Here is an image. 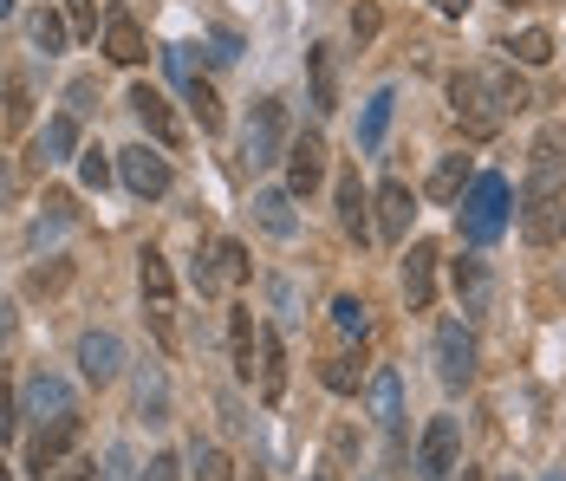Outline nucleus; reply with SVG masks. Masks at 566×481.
<instances>
[{"label": "nucleus", "instance_id": "obj_1", "mask_svg": "<svg viewBox=\"0 0 566 481\" xmlns=\"http://www.w3.org/2000/svg\"><path fill=\"white\" fill-rule=\"evenodd\" d=\"M521 105H527V92H521V79L509 65H475V72H455L450 79V111L469 137H495L509 124V111H521Z\"/></svg>", "mask_w": 566, "mask_h": 481}, {"label": "nucleus", "instance_id": "obj_2", "mask_svg": "<svg viewBox=\"0 0 566 481\" xmlns=\"http://www.w3.org/2000/svg\"><path fill=\"white\" fill-rule=\"evenodd\" d=\"M521 234L534 241V248H554L566 241V169H547V163H534L527 169V182H521Z\"/></svg>", "mask_w": 566, "mask_h": 481}, {"label": "nucleus", "instance_id": "obj_3", "mask_svg": "<svg viewBox=\"0 0 566 481\" xmlns=\"http://www.w3.org/2000/svg\"><path fill=\"white\" fill-rule=\"evenodd\" d=\"M509 209H514L509 176H475V182L462 189V209H455V221H462V241H469V248H489V241H502Z\"/></svg>", "mask_w": 566, "mask_h": 481}, {"label": "nucleus", "instance_id": "obj_4", "mask_svg": "<svg viewBox=\"0 0 566 481\" xmlns=\"http://www.w3.org/2000/svg\"><path fill=\"white\" fill-rule=\"evenodd\" d=\"M281 150H286V105L281 98H254L248 124H241V163L268 169V163H281Z\"/></svg>", "mask_w": 566, "mask_h": 481}, {"label": "nucleus", "instance_id": "obj_5", "mask_svg": "<svg viewBox=\"0 0 566 481\" xmlns=\"http://www.w3.org/2000/svg\"><path fill=\"white\" fill-rule=\"evenodd\" d=\"M137 280H144V306H150V325H157V345L176 352V273H170V261L157 248H144Z\"/></svg>", "mask_w": 566, "mask_h": 481}, {"label": "nucleus", "instance_id": "obj_6", "mask_svg": "<svg viewBox=\"0 0 566 481\" xmlns=\"http://www.w3.org/2000/svg\"><path fill=\"white\" fill-rule=\"evenodd\" d=\"M455 456H462V424L455 417H430L423 442H417V481H450Z\"/></svg>", "mask_w": 566, "mask_h": 481}, {"label": "nucleus", "instance_id": "obj_7", "mask_svg": "<svg viewBox=\"0 0 566 481\" xmlns=\"http://www.w3.org/2000/svg\"><path fill=\"white\" fill-rule=\"evenodd\" d=\"M437 377H443L450 390L475 384V332H469L462 320L437 325Z\"/></svg>", "mask_w": 566, "mask_h": 481}, {"label": "nucleus", "instance_id": "obj_8", "mask_svg": "<svg viewBox=\"0 0 566 481\" xmlns=\"http://www.w3.org/2000/svg\"><path fill=\"white\" fill-rule=\"evenodd\" d=\"M117 176H124V189H130V196H144V202H157V196L170 189V163L157 157L150 144L117 150Z\"/></svg>", "mask_w": 566, "mask_h": 481}, {"label": "nucleus", "instance_id": "obj_9", "mask_svg": "<svg viewBox=\"0 0 566 481\" xmlns=\"http://www.w3.org/2000/svg\"><path fill=\"white\" fill-rule=\"evenodd\" d=\"M241 280H248V248H241V241H216V248L196 261V293H209V300L228 293V286H241Z\"/></svg>", "mask_w": 566, "mask_h": 481}, {"label": "nucleus", "instance_id": "obj_10", "mask_svg": "<svg viewBox=\"0 0 566 481\" xmlns=\"http://www.w3.org/2000/svg\"><path fill=\"white\" fill-rule=\"evenodd\" d=\"M319 182H326V137L306 130V137L286 150V189H293V196H313Z\"/></svg>", "mask_w": 566, "mask_h": 481}, {"label": "nucleus", "instance_id": "obj_11", "mask_svg": "<svg viewBox=\"0 0 566 481\" xmlns=\"http://www.w3.org/2000/svg\"><path fill=\"white\" fill-rule=\"evenodd\" d=\"M130 111H137V124L164 144V150H176L182 144V124H176V111H170V98L164 92H150V85H130Z\"/></svg>", "mask_w": 566, "mask_h": 481}, {"label": "nucleus", "instance_id": "obj_12", "mask_svg": "<svg viewBox=\"0 0 566 481\" xmlns=\"http://www.w3.org/2000/svg\"><path fill=\"white\" fill-rule=\"evenodd\" d=\"M78 410H72V417H59V424H40V436H33V475L46 481L59 469V462H65V456H72V442H78Z\"/></svg>", "mask_w": 566, "mask_h": 481}, {"label": "nucleus", "instance_id": "obj_13", "mask_svg": "<svg viewBox=\"0 0 566 481\" xmlns=\"http://www.w3.org/2000/svg\"><path fill=\"white\" fill-rule=\"evenodd\" d=\"M403 300H410V313H423L437 300V248L430 241H410V254H403Z\"/></svg>", "mask_w": 566, "mask_h": 481}, {"label": "nucleus", "instance_id": "obj_14", "mask_svg": "<svg viewBox=\"0 0 566 481\" xmlns=\"http://www.w3.org/2000/svg\"><path fill=\"white\" fill-rule=\"evenodd\" d=\"M78 372L92 377V384H112L124 372V345H117V332H85L78 338Z\"/></svg>", "mask_w": 566, "mask_h": 481}, {"label": "nucleus", "instance_id": "obj_15", "mask_svg": "<svg viewBox=\"0 0 566 481\" xmlns=\"http://www.w3.org/2000/svg\"><path fill=\"white\" fill-rule=\"evenodd\" d=\"M78 404H72V384L53 372H40L27 384V417H40V424H59V417H72Z\"/></svg>", "mask_w": 566, "mask_h": 481}, {"label": "nucleus", "instance_id": "obj_16", "mask_svg": "<svg viewBox=\"0 0 566 481\" xmlns=\"http://www.w3.org/2000/svg\"><path fill=\"white\" fill-rule=\"evenodd\" d=\"M306 79H313V111H339V53L326 40L306 46Z\"/></svg>", "mask_w": 566, "mask_h": 481}, {"label": "nucleus", "instance_id": "obj_17", "mask_svg": "<svg viewBox=\"0 0 566 481\" xmlns=\"http://www.w3.org/2000/svg\"><path fill=\"white\" fill-rule=\"evenodd\" d=\"M371 424L397 442V424H403V377H397L391 365H385V372H371Z\"/></svg>", "mask_w": 566, "mask_h": 481}, {"label": "nucleus", "instance_id": "obj_18", "mask_svg": "<svg viewBox=\"0 0 566 481\" xmlns=\"http://www.w3.org/2000/svg\"><path fill=\"white\" fill-rule=\"evenodd\" d=\"M78 157V117L65 111V117H46V130L33 137V169H46V163H65Z\"/></svg>", "mask_w": 566, "mask_h": 481}, {"label": "nucleus", "instance_id": "obj_19", "mask_svg": "<svg viewBox=\"0 0 566 481\" xmlns=\"http://www.w3.org/2000/svg\"><path fill=\"white\" fill-rule=\"evenodd\" d=\"M254 221L274 234V241H293L300 234V215H293V189H261L254 196Z\"/></svg>", "mask_w": 566, "mask_h": 481}, {"label": "nucleus", "instance_id": "obj_20", "mask_svg": "<svg viewBox=\"0 0 566 481\" xmlns=\"http://www.w3.org/2000/svg\"><path fill=\"white\" fill-rule=\"evenodd\" d=\"M410 215H417V196H410L403 182H385V189H378V234H385V241H403V234H410Z\"/></svg>", "mask_w": 566, "mask_h": 481}, {"label": "nucleus", "instance_id": "obj_21", "mask_svg": "<svg viewBox=\"0 0 566 481\" xmlns=\"http://www.w3.org/2000/svg\"><path fill=\"white\" fill-rule=\"evenodd\" d=\"M105 59H112V65H137V59H144V27H137L130 13H112V20H105Z\"/></svg>", "mask_w": 566, "mask_h": 481}, {"label": "nucleus", "instance_id": "obj_22", "mask_svg": "<svg viewBox=\"0 0 566 481\" xmlns=\"http://www.w3.org/2000/svg\"><path fill=\"white\" fill-rule=\"evenodd\" d=\"M339 228L352 241H371V215H365V189H358V169L339 176Z\"/></svg>", "mask_w": 566, "mask_h": 481}, {"label": "nucleus", "instance_id": "obj_23", "mask_svg": "<svg viewBox=\"0 0 566 481\" xmlns=\"http://www.w3.org/2000/svg\"><path fill=\"white\" fill-rule=\"evenodd\" d=\"M391 111H397V92H371V105L358 117V150H385V130H391Z\"/></svg>", "mask_w": 566, "mask_h": 481}, {"label": "nucleus", "instance_id": "obj_24", "mask_svg": "<svg viewBox=\"0 0 566 481\" xmlns=\"http://www.w3.org/2000/svg\"><path fill=\"white\" fill-rule=\"evenodd\" d=\"M228 345H234V372L241 377L261 372V365H254V358H261V338H254V313H248V306H234V320H228Z\"/></svg>", "mask_w": 566, "mask_h": 481}, {"label": "nucleus", "instance_id": "obj_25", "mask_svg": "<svg viewBox=\"0 0 566 481\" xmlns=\"http://www.w3.org/2000/svg\"><path fill=\"white\" fill-rule=\"evenodd\" d=\"M469 182H475V163L469 157H443L437 169H430V196H437V202H462Z\"/></svg>", "mask_w": 566, "mask_h": 481}, {"label": "nucleus", "instance_id": "obj_26", "mask_svg": "<svg viewBox=\"0 0 566 481\" xmlns=\"http://www.w3.org/2000/svg\"><path fill=\"white\" fill-rule=\"evenodd\" d=\"M261 397H268V404L286 397V345L274 332H261Z\"/></svg>", "mask_w": 566, "mask_h": 481}, {"label": "nucleus", "instance_id": "obj_27", "mask_svg": "<svg viewBox=\"0 0 566 481\" xmlns=\"http://www.w3.org/2000/svg\"><path fill=\"white\" fill-rule=\"evenodd\" d=\"M450 273H455V300H462V306L475 313V306L489 300V268H482V261H455Z\"/></svg>", "mask_w": 566, "mask_h": 481}, {"label": "nucleus", "instance_id": "obj_28", "mask_svg": "<svg viewBox=\"0 0 566 481\" xmlns=\"http://www.w3.org/2000/svg\"><path fill=\"white\" fill-rule=\"evenodd\" d=\"M182 92H189V111H196V124H202V130H222V98H216L202 79H189Z\"/></svg>", "mask_w": 566, "mask_h": 481}, {"label": "nucleus", "instance_id": "obj_29", "mask_svg": "<svg viewBox=\"0 0 566 481\" xmlns=\"http://www.w3.org/2000/svg\"><path fill=\"white\" fill-rule=\"evenodd\" d=\"M27 33H33V46H40V53H59V46H65V33H72V27H65V20H59V13H46V7H40V13H33V20H27Z\"/></svg>", "mask_w": 566, "mask_h": 481}, {"label": "nucleus", "instance_id": "obj_30", "mask_svg": "<svg viewBox=\"0 0 566 481\" xmlns=\"http://www.w3.org/2000/svg\"><path fill=\"white\" fill-rule=\"evenodd\" d=\"M514 59H521V65H547V59H554V33H547V27L514 33Z\"/></svg>", "mask_w": 566, "mask_h": 481}, {"label": "nucleus", "instance_id": "obj_31", "mask_svg": "<svg viewBox=\"0 0 566 481\" xmlns=\"http://www.w3.org/2000/svg\"><path fill=\"white\" fill-rule=\"evenodd\" d=\"M333 325H339L345 338H365V325H371V313H365V300H352V293H339V300H333Z\"/></svg>", "mask_w": 566, "mask_h": 481}, {"label": "nucleus", "instance_id": "obj_32", "mask_svg": "<svg viewBox=\"0 0 566 481\" xmlns=\"http://www.w3.org/2000/svg\"><path fill=\"white\" fill-rule=\"evenodd\" d=\"M534 163H547V169H566V124H547L541 137H534V150H527Z\"/></svg>", "mask_w": 566, "mask_h": 481}, {"label": "nucleus", "instance_id": "obj_33", "mask_svg": "<svg viewBox=\"0 0 566 481\" xmlns=\"http://www.w3.org/2000/svg\"><path fill=\"white\" fill-rule=\"evenodd\" d=\"M228 475H234V462H228L222 449L196 442V469H189V481H228Z\"/></svg>", "mask_w": 566, "mask_h": 481}, {"label": "nucleus", "instance_id": "obj_34", "mask_svg": "<svg viewBox=\"0 0 566 481\" xmlns=\"http://www.w3.org/2000/svg\"><path fill=\"white\" fill-rule=\"evenodd\" d=\"M65 228H72V196H46V215H40L33 241H46V234H65Z\"/></svg>", "mask_w": 566, "mask_h": 481}, {"label": "nucleus", "instance_id": "obj_35", "mask_svg": "<svg viewBox=\"0 0 566 481\" xmlns=\"http://www.w3.org/2000/svg\"><path fill=\"white\" fill-rule=\"evenodd\" d=\"M137 404H144V417H150V424H170V390H164V377H144Z\"/></svg>", "mask_w": 566, "mask_h": 481}, {"label": "nucleus", "instance_id": "obj_36", "mask_svg": "<svg viewBox=\"0 0 566 481\" xmlns=\"http://www.w3.org/2000/svg\"><path fill=\"white\" fill-rule=\"evenodd\" d=\"M326 390H339V397H352V390H358V377H365V365H358V358H333V365H326Z\"/></svg>", "mask_w": 566, "mask_h": 481}, {"label": "nucleus", "instance_id": "obj_37", "mask_svg": "<svg viewBox=\"0 0 566 481\" xmlns=\"http://www.w3.org/2000/svg\"><path fill=\"white\" fill-rule=\"evenodd\" d=\"M65 27H72L78 40H92V33H98V0H65Z\"/></svg>", "mask_w": 566, "mask_h": 481}, {"label": "nucleus", "instance_id": "obj_38", "mask_svg": "<svg viewBox=\"0 0 566 481\" xmlns=\"http://www.w3.org/2000/svg\"><path fill=\"white\" fill-rule=\"evenodd\" d=\"M27 117H33V92H27V79H7V124L20 130Z\"/></svg>", "mask_w": 566, "mask_h": 481}, {"label": "nucleus", "instance_id": "obj_39", "mask_svg": "<svg viewBox=\"0 0 566 481\" xmlns=\"http://www.w3.org/2000/svg\"><path fill=\"white\" fill-rule=\"evenodd\" d=\"M78 176H85V189H105L112 182V157L105 150H78Z\"/></svg>", "mask_w": 566, "mask_h": 481}, {"label": "nucleus", "instance_id": "obj_40", "mask_svg": "<svg viewBox=\"0 0 566 481\" xmlns=\"http://www.w3.org/2000/svg\"><path fill=\"white\" fill-rule=\"evenodd\" d=\"M352 40L365 46V40H378V7L365 0V7H352Z\"/></svg>", "mask_w": 566, "mask_h": 481}, {"label": "nucleus", "instance_id": "obj_41", "mask_svg": "<svg viewBox=\"0 0 566 481\" xmlns=\"http://www.w3.org/2000/svg\"><path fill=\"white\" fill-rule=\"evenodd\" d=\"M65 261H59V268H33V280H27V286H33V293H53V286H65Z\"/></svg>", "mask_w": 566, "mask_h": 481}, {"label": "nucleus", "instance_id": "obj_42", "mask_svg": "<svg viewBox=\"0 0 566 481\" xmlns=\"http://www.w3.org/2000/svg\"><path fill=\"white\" fill-rule=\"evenodd\" d=\"M144 481H182V462H176V456H150Z\"/></svg>", "mask_w": 566, "mask_h": 481}, {"label": "nucleus", "instance_id": "obj_43", "mask_svg": "<svg viewBox=\"0 0 566 481\" xmlns=\"http://www.w3.org/2000/svg\"><path fill=\"white\" fill-rule=\"evenodd\" d=\"M105 481H130V449H112L105 456Z\"/></svg>", "mask_w": 566, "mask_h": 481}, {"label": "nucleus", "instance_id": "obj_44", "mask_svg": "<svg viewBox=\"0 0 566 481\" xmlns=\"http://www.w3.org/2000/svg\"><path fill=\"white\" fill-rule=\"evenodd\" d=\"M92 111V79H72V117H85Z\"/></svg>", "mask_w": 566, "mask_h": 481}, {"label": "nucleus", "instance_id": "obj_45", "mask_svg": "<svg viewBox=\"0 0 566 481\" xmlns=\"http://www.w3.org/2000/svg\"><path fill=\"white\" fill-rule=\"evenodd\" d=\"M20 424V410H13V390H7V384H0V436H7V429Z\"/></svg>", "mask_w": 566, "mask_h": 481}, {"label": "nucleus", "instance_id": "obj_46", "mask_svg": "<svg viewBox=\"0 0 566 481\" xmlns=\"http://www.w3.org/2000/svg\"><path fill=\"white\" fill-rule=\"evenodd\" d=\"M13 202V169H7V157H0V209Z\"/></svg>", "mask_w": 566, "mask_h": 481}, {"label": "nucleus", "instance_id": "obj_47", "mask_svg": "<svg viewBox=\"0 0 566 481\" xmlns=\"http://www.w3.org/2000/svg\"><path fill=\"white\" fill-rule=\"evenodd\" d=\"M430 7H437V13H450V20H462V13H469V0H430Z\"/></svg>", "mask_w": 566, "mask_h": 481}, {"label": "nucleus", "instance_id": "obj_48", "mask_svg": "<svg viewBox=\"0 0 566 481\" xmlns=\"http://www.w3.org/2000/svg\"><path fill=\"white\" fill-rule=\"evenodd\" d=\"M7 332H13V306H7V300H0V338H7Z\"/></svg>", "mask_w": 566, "mask_h": 481}, {"label": "nucleus", "instance_id": "obj_49", "mask_svg": "<svg viewBox=\"0 0 566 481\" xmlns=\"http://www.w3.org/2000/svg\"><path fill=\"white\" fill-rule=\"evenodd\" d=\"M53 481H92V469H65V475H53Z\"/></svg>", "mask_w": 566, "mask_h": 481}, {"label": "nucleus", "instance_id": "obj_50", "mask_svg": "<svg viewBox=\"0 0 566 481\" xmlns=\"http://www.w3.org/2000/svg\"><path fill=\"white\" fill-rule=\"evenodd\" d=\"M0 13H13V0H0Z\"/></svg>", "mask_w": 566, "mask_h": 481}, {"label": "nucleus", "instance_id": "obj_51", "mask_svg": "<svg viewBox=\"0 0 566 481\" xmlns=\"http://www.w3.org/2000/svg\"><path fill=\"white\" fill-rule=\"evenodd\" d=\"M0 481H13V475H7V462H0Z\"/></svg>", "mask_w": 566, "mask_h": 481}, {"label": "nucleus", "instance_id": "obj_52", "mask_svg": "<svg viewBox=\"0 0 566 481\" xmlns=\"http://www.w3.org/2000/svg\"><path fill=\"white\" fill-rule=\"evenodd\" d=\"M541 481H566V475H541Z\"/></svg>", "mask_w": 566, "mask_h": 481}, {"label": "nucleus", "instance_id": "obj_53", "mask_svg": "<svg viewBox=\"0 0 566 481\" xmlns=\"http://www.w3.org/2000/svg\"><path fill=\"white\" fill-rule=\"evenodd\" d=\"M365 481H385V475H365Z\"/></svg>", "mask_w": 566, "mask_h": 481}, {"label": "nucleus", "instance_id": "obj_54", "mask_svg": "<svg viewBox=\"0 0 566 481\" xmlns=\"http://www.w3.org/2000/svg\"><path fill=\"white\" fill-rule=\"evenodd\" d=\"M254 481H261V475H254Z\"/></svg>", "mask_w": 566, "mask_h": 481}]
</instances>
